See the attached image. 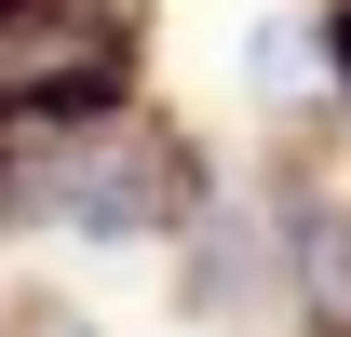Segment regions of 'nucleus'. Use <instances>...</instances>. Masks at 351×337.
<instances>
[{
  "instance_id": "1",
  "label": "nucleus",
  "mask_w": 351,
  "mask_h": 337,
  "mask_svg": "<svg viewBox=\"0 0 351 337\" xmlns=\"http://www.w3.org/2000/svg\"><path fill=\"white\" fill-rule=\"evenodd\" d=\"M230 135L203 108L162 95H122L95 122H41V135H0V243L14 256H82V270H162L176 229L203 216Z\"/></svg>"
},
{
  "instance_id": "2",
  "label": "nucleus",
  "mask_w": 351,
  "mask_h": 337,
  "mask_svg": "<svg viewBox=\"0 0 351 337\" xmlns=\"http://www.w3.org/2000/svg\"><path fill=\"white\" fill-rule=\"evenodd\" d=\"M203 122L243 135V149H311L338 135V95H324V0H217V68H203Z\"/></svg>"
},
{
  "instance_id": "3",
  "label": "nucleus",
  "mask_w": 351,
  "mask_h": 337,
  "mask_svg": "<svg viewBox=\"0 0 351 337\" xmlns=\"http://www.w3.org/2000/svg\"><path fill=\"white\" fill-rule=\"evenodd\" d=\"M0 337H108V310H95L68 270H14V284H0Z\"/></svg>"
},
{
  "instance_id": "4",
  "label": "nucleus",
  "mask_w": 351,
  "mask_h": 337,
  "mask_svg": "<svg viewBox=\"0 0 351 337\" xmlns=\"http://www.w3.org/2000/svg\"><path fill=\"white\" fill-rule=\"evenodd\" d=\"M324 95H338V149H351V0H324Z\"/></svg>"
}]
</instances>
